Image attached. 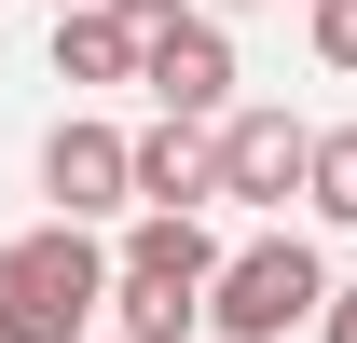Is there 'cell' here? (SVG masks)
<instances>
[{
    "mask_svg": "<svg viewBox=\"0 0 357 343\" xmlns=\"http://www.w3.org/2000/svg\"><path fill=\"white\" fill-rule=\"evenodd\" d=\"M137 83H151V110H178V124H234V110H248V96H234V28H220V14H178Z\"/></svg>",
    "mask_w": 357,
    "mask_h": 343,
    "instance_id": "277c9868",
    "label": "cell"
},
{
    "mask_svg": "<svg viewBox=\"0 0 357 343\" xmlns=\"http://www.w3.org/2000/svg\"><path fill=\"white\" fill-rule=\"evenodd\" d=\"M303 316H330V261H316L303 234H248V247L220 261V289H206V330L220 343H289Z\"/></svg>",
    "mask_w": 357,
    "mask_h": 343,
    "instance_id": "3957f363",
    "label": "cell"
},
{
    "mask_svg": "<svg viewBox=\"0 0 357 343\" xmlns=\"http://www.w3.org/2000/svg\"><path fill=\"white\" fill-rule=\"evenodd\" d=\"M137 69H151V42H137L110 0H69L55 14V83H137Z\"/></svg>",
    "mask_w": 357,
    "mask_h": 343,
    "instance_id": "ba28073f",
    "label": "cell"
},
{
    "mask_svg": "<svg viewBox=\"0 0 357 343\" xmlns=\"http://www.w3.org/2000/svg\"><path fill=\"white\" fill-rule=\"evenodd\" d=\"M206 14H275V0H206Z\"/></svg>",
    "mask_w": 357,
    "mask_h": 343,
    "instance_id": "4fadbf2b",
    "label": "cell"
},
{
    "mask_svg": "<svg viewBox=\"0 0 357 343\" xmlns=\"http://www.w3.org/2000/svg\"><path fill=\"white\" fill-rule=\"evenodd\" d=\"M316 330H330V343H357V289H330V316H316Z\"/></svg>",
    "mask_w": 357,
    "mask_h": 343,
    "instance_id": "7c38bea8",
    "label": "cell"
},
{
    "mask_svg": "<svg viewBox=\"0 0 357 343\" xmlns=\"http://www.w3.org/2000/svg\"><path fill=\"white\" fill-rule=\"evenodd\" d=\"M55 14H69V0H55Z\"/></svg>",
    "mask_w": 357,
    "mask_h": 343,
    "instance_id": "5bb4252c",
    "label": "cell"
},
{
    "mask_svg": "<svg viewBox=\"0 0 357 343\" xmlns=\"http://www.w3.org/2000/svg\"><path fill=\"white\" fill-rule=\"evenodd\" d=\"M316 178V124H289V110H234L220 124V206H289Z\"/></svg>",
    "mask_w": 357,
    "mask_h": 343,
    "instance_id": "8992f818",
    "label": "cell"
},
{
    "mask_svg": "<svg viewBox=\"0 0 357 343\" xmlns=\"http://www.w3.org/2000/svg\"><path fill=\"white\" fill-rule=\"evenodd\" d=\"M42 192H55V220H110V206H137V137L69 110V124L42 137Z\"/></svg>",
    "mask_w": 357,
    "mask_h": 343,
    "instance_id": "5b68a950",
    "label": "cell"
},
{
    "mask_svg": "<svg viewBox=\"0 0 357 343\" xmlns=\"http://www.w3.org/2000/svg\"><path fill=\"white\" fill-rule=\"evenodd\" d=\"M303 206L330 220V234H357V124H316V178H303Z\"/></svg>",
    "mask_w": 357,
    "mask_h": 343,
    "instance_id": "9c48e42d",
    "label": "cell"
},
{
    "mask_svg": "<svg viewBox=\"0 0 357 343\" xmlns=\"http://www.w3.org/2000/svg\"><path fill=\"white\" fill-rule=\"evenodd\" d=\"M303 42H316V69L357 83V0H303Z\"/></svg>",
    "mask_w": 357,
    "mask_h": 343,
    "instance_id": "30bf717a",
    "label": "cell"
},
{
    "mask_svg": "<svg viewBox=\"0 0 357 343\" xmlns=\"http://www.w3.org/2000/svg\"><path fill=\"white\" fill-rule=\"evenodd\" d=\"M137 206H220V124L151 110L137 124Z\"/></svg>",
    "mask_w": 357,
    "mask_h": 343,
    "instance_id": "52a82bcc",
    "label": "cell"
},
{
    "mask_svg": "<svg viewBox=\"0 0 357 343\" xmlns=\"http://www.w3.org/2000/svg\"><path fill=\"white\" fill-rule=\"evenodd\" d=\"M96 316H110V247H96V220L0 234V343H83Z\"/></svg>",
    "mask_w": 357,
    "mask_h": 343,
    "instance_id": "7a4b0ae2",
    "label": "cell"
},
{
    "mask_svg": "<svg viewBox=\"0 0 357 343\" xmlns=\"http://www.w3.org/2000/svg\"><path fill=\"white\" fill-rule=\"evenodd\" d=\"M110 14H124V28H137V42H165V28H178V14H206V0H110Z\"/></svg>",
    "mask_w": 357,
    "mask_h": 343,
    "instance_id": "8fae6325",
    "label": "cell"
},
{
    "mask_svg": "<svg viewBox=\"0 0 357 343\" xmlns=\"http://www.w3.org/2000/svg\"><path fill=\"white\" fill-rule=\"evenodd\" d=\"M220 261L234 247H206V206H137V234L110 247V316H124V343H192Z\"/></svg>",
    "mask_w": 357,
    "mask_h": 343,
    "instance_id": "6da1fadb",
    "label": "cell"
}]
</instances>
